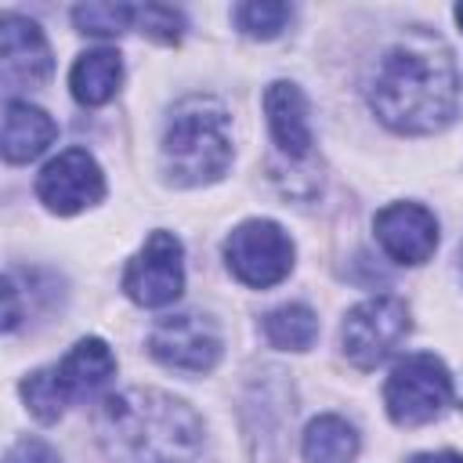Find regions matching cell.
I'll return each instance as SVG.
<instances>
[{
	"instance_id": "cell-1",
	"label": "cell",
	"mask_w": 463,
	"mask_h": 463,
	"mask_svg": "<svg viewBox=\"0 0 463 463\" xmlns=\"http://www.w3.org/2000/svg\"><path fill=\"white\" fill-rule=\"evenodd\" d=\"M463 98V80L452 51L427 33L394 43L373 76L369 105L398 134H434L452 123Z\"/></svg>"
},
{
	"instance_id": "cell-2",
	"label": "cell",
	"mask_w": 463,
	"mask_h": 463,
	"mask_svg": "<svg viewBox=\"0 0 463 463\" xmlns=\"http://www.w3.org/2000/svg\"><path fill=\"white\" fill-rule=\"evenodd\" d=\"M94 434L112 463H188L203 445V420L166 391L127 387L98 405Z\"/></svg>"
},
{
	"instance_id": "cell-3",
	"label": "cell",
	"mask_w": 463,
	"mask_h": 463,
	"mask_svg": "<svg viewBox=\"0 0 463 463\" xmlns=\"http://www.w3.org/2000/svg\"><path fill=\"white\" fill-rule=\"evenodd\" d=\"M163 166L181 188L221 181L232 166L228 109L217 98L192 94L174 105L163 130Z\"/></svg>"
},
{
	"instance_id": "cell-4",
	"label": "cell",
	"mask_w": 463,
	"mask_h": 463,
	"mask_svg": "<svg viewBox=\"0 0 463 463\" xmlns=\"http://www.w3.org/2000/svg\"><path fill=\"white\" fill-rule=\"evenodd\" d=\"M452 394L456 387L445 362L427 351H416L391 369L383 387V405L398 427H423L452 405Z\"/></svg>"
},
{
	"instance_id": "cell-5",
	"label": "cell",
	"mask_w": 463,
	"mask_h": 463,
	"mask_svg": "<svg viewBox=\"0 0 463 463\" xmlns=\"http://www.w3.org/2000/svg\"><path fill=\"white\" fill-rule=\"evenodd\" d=\"M409 307L398 297H369L344 315L340 344L358 369H376L409 336Z\"/></svg>"
},
{
	"instance_id": "cell-6",
	"label": "cell",
	"mask_w": 463,
	"mask_h": 463,
	"mask_svg": "<svg viewBox=\"0 0 463 463\" xmlns=\"http://www.w3.org/2000/svg\"><path fill=\"white\" fill-rule=\"evenodd\" d=\"M228 271L253 289L282 282L293 268V239L275 221H242L224 239Z\"/></svg>"
},
{
	"instance_id": "cell-7",
	"label": "cell",
	"mask_w": 463,
	"mask_h": 463,
	"mask_svg": "<svg viewBox=\"0 0 463 463\" xmlns=\"http://www.w3.org/2000/svg\"><path fill=\"white\" fill-rule=\"evenodd\" d=\"M184 289V250L174 232H152L123 271V293L141 307H166Z\"/></svg>"
},
{
	"instance_id": "cell-8",
	"label": "cell",
	"mask_w": 463,
	"mask_h": 463,
	"mask_svg": "<svg viewBox=\"0 0 463 463\" xmlns=\"http://www.w3.org/2000/svg\"><path fill=\"white\" fill-rule=\"evenodd\" d=\"M148 354L177 373H210L221 358V329L195 311L166 315L148 333Z\"/></svg>"
},
{
	"instance_id": "cell-9",
	"label": "cell",
	"mask_w": 463,
	"mask_h": 463,
	"mask_svg": "<svg viewBox=\"0 0 463 463\" xmlns=\"http://www.w3.org/2000/svg\"><path fill=\"white\" fill-rule=\"evenodd\" d=\"M36 195L47 210H54L61 217L80 213V210L101 203V195H105L101 166L94 163V156L87 148H65L40 170Z\"/></svg>"
},
{
	"instance_id": "cell-10",
	"label": "cell",
	"mask_w": 463,
	"mask_h": 463,
	"mask_svg": "<svg viewBox=\"0 0 463 463\" xmlns=\"http://www.w3.org/2000/svg\"><path fill=\"white\" fill-rule=\"evenodd\" d=\"M376 242L398 264H423L438 250V221L420 203H391L373 221Z\"/></svg>"
},
{
	"instance_id": "cell-11",
	"label": "cell",
	"mask_w": 463,
	"mask_h": 463,
	"mask_svg": "<svg viewBox=\"0 0 463 463\" xmlns=\"http://www.w3.org/2000/svg\"><path fill=\"white\" fill-rule=\"evenodd\" d=\"M51 47L33 18L4 14L0 22V76L14 87H40L51 76Z\"/></svg>"
},
{
	"instance_id": "cell-12",
	"label": "cell",
	"mask_w": 463,
	"mask_h": 463,
	"mask_svg": "<svg viewBox=\"0 0 463 463\" xmlns=\"http://www.w3.org/2000/svg\"><path fill=\"white\" fill-rule=\"evenodd\" d=\"M264 112H268V127L275 145L289 156V159H304L311 152V119H307V98L297 83L275 80L264 90Z\"/></svg>"
},
{
	"instance_id": "cell-13",
	"label": "cell",
	"mask_w": 463,
	"mask_h": 463,
	"mask_svg": "<svg viewBox=\"0 0 463 463\" xmlns=\"http://www.w3.org/2000/svg\"><path fill=\"white\" fill-rule=\"evenodd\" d=\"M112 376H116V354H112L109 344L98 340V336H83V340L58 362V380H61L69 402H72V398H90V394H98Z\"/></svg>"
},
{
	"instance_id": "cell-14",
	"label": "cell",
	"mask_w": 463,
	"mask_h": 463,
	"mask_svg": "<svg viewBox=\"0 0 463 463\" xmlns=\"http://www.w3.org/2000/svg\"><path fill=\"white\" fill-rule=\"evenodd\" d=\"M54 134H58V127L43 109H36L29 101H7V109H4V159L7 163L36 159L54 141Z\"/></svg>"
},
{
	"instance_id": "cell-15",
	"label": "cell",
	"mask_w": 463,
	"mask_h": 463,
	"mask_svg": "<svg viewBox=\"0 0 463 463\" xmlns=\"http://www.w3.org/2000/svg\"><path fill=\"white\" fill-rule=\"evenodd\" d=\"M123 83V58L112 47H94L83 51L69 72L72 98L80 105H105Z\"/></svg>"
},
{
	"instance_id": "cell-16",
	"label": "cell",
	"mask_w": 463,
	"mask_h": 463,
	"mask_svg": "<svg viewBox=\"0 0 463 463\" xmlns=\"http://www.w3.org/2000/svg\"><path fill=\"white\" fill-rule=\"evenodd\" d=\"M358 456V434L340 416H318L304 430V459L307 463H351Z\"/></svg>"
},
{
	"instance_id": "cell-17",
	"label": "cell",
	"mask_w": 463,
	"mask_h": 463,
	"mask_svg": "<svg viewBox=\"0 0 463 463\" xmlns=\"http://www.w3.org/2000/svg\"><path fill=\"white\" fill-rule=\"evenodd\" d=\"M264 336L282 351H307L318 336V318L307 304H282L264 315Z\"/></svg>"
},
{
	"instance_id": "cell-18",
	"label": "cell",
	"mask_w": 463,
	"mask_h": 463,
	"mask_svg": "<svg viewBox=\"0 0 463 463\" xmlns=\"http://www.w3.org/2000/svg\"><path fill=\"white\" fill-rule=\"evenodd\" d=\"M22 398L29 405V412L40 420V423H54L65 405H69V394L58 380V365H47V369H36L22 380Z\"/></svg>"
},
{
	"instance_id": "cell-19",
	"label": "cell",
	"mask_w": 463,
	"mask_h": 463,
	"mask_svg": "<svg viewBox=\"0 0 463 463\" xmlns=\"http://www.w3.org/2000/svg\"><path fill=\"white\" fill-rule=\"evenodd\" d=\"M72 22L80 33H90V36H119L130 29V22H137V7H130V4H80V7H72Z\"/></svg>"
},
{
	"instance_id": "cell-20",
	"label": "cell",
	"mask_w": 463,
	"mask_h": 463,
	"mask_svg": "<svg viewBox=\"0 0 463 463\" xmlns=\"http://www.w3.org/2000/svg\"><path fill=\"white\" fill-rule=\"evenodd\" d=\"M289 14H293L289 4H275V0H253V4H239L232 11L235 25L253 40H275L286 29Z\"/></svg>"
},
{
	"instance_id": "cell-21",
	"label": "cell",
	"mask_w": 463,
	"mask_h": 463,
	"mask_svg": "<svg viewBox=\"0 0 463 463\" xmlns=\"http://www.w3.org/2000/svg\"><path fill=\"white\" fill-rule=\"evenodd\" d=\"M137 29L156 43H177L184 33V14L166 4H145L137 7Z\"/></svg>"
},
{
	"instance_id": "cell-22",
	"label": "cell",
	"mask_w": 463,
	"mask_h": 463,
	"mask_svg": "<svg viewBox=\"0 0 463 463\" xmlns=\"http://www.w3.org/2000/svg\"><path fill=\"white\" fill-rule=\"evenodd\" d=\"M4 463H61V459H58V452H54L47 441H40V438H22V441H14V445L7 449Z\"/></svg>"
},
{
	"instance_id": "cell-23",
	"label": "cell",
	"mask_w": 463,
	"mask_h": 463,
	"mask_svg": "<svg viewBox=\"0 0 463 463\" xmlns=\"http://www.w3.org/2000/svg\"><path fill=\"white\" fill-rule=\"evenodd\" d=\"M409 463H463L459 452H416L409 456Z\"/></svg>"
},
{
	"instance_id": "cell-24",
	"label": "cell",
	"mask_w": 463,
	"mask_h": 463,
	"mask_svg": "<svg viewBox=\"0 0 463 463\" xmlns=\"http://www.w3.org/2000/svg\"><path fill=\"white\" fill-rule=\"evenodd\" d=\"M456 22H459V29H463V4H456Z\"/></svg>"
}]
</instances>
